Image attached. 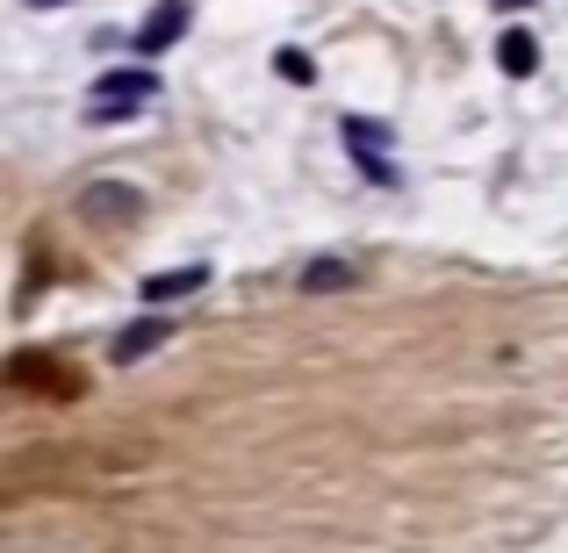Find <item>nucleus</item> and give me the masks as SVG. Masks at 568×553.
I'll list each match as a JSON object with an SVG mask.
<instances>
[{"mask_svg": "<svg viewBox=\"0 0 568 553\" xmlns=\"http://www.w3.org/2000/svg\"><path fill=\"white\" fill-rule=\"evenodd\" d=\"M187 22H194V8H187V0H159V8H152V22L138 29V51H166V43H181V37H187Z\"/></svg>", "mask_w": 568, "mask_h": 553, "instance_id": "obj_4", "label": "nucleus"}, {"mask_svg": "<svg viewBox=\"0 0 568 553\" xmlns=\"http://www.w3.org/2000/svg\"><path fill=\"white\" fill-rule=\"evenodd\" d=\"M338 137H346V152L367 166V181H382V187H396V173H388V158H382V144H388V130L375 123V115H338Z\"/></svg>", "mask_w": 568, "mask_h": 553, "instance_id": "obj_2", "label": "nucleus"}, {"mask_svg": "<svg viewBox=\"0 0 568 553\" xmlns=\"http://www.w3.org/2000/svg\"><path fill=\"white\" fill-rule=\"evenodd\" d=\"M274 72H281V80H295V86H310V80H317V65H310L303 51H281V58H274Z\"/></svg>", "mask_w": 568, "mask_h": 553, "instance_id": "obj_9", "label": "nucleus"}, {"mask_svg": "<svg viewBox=\"0 0 568 553\" xmlns=\"http://www.w3.org/2000/svg\"><path fill=\"white\" fill-rule=\"evenodd\" d=\"M87 216H94V223H130V216H138V208H144V194L138 187H123V181H101V187H87Z\"/></svg>", "mask_w": 568, "mask_h": 553, "instance_id": "obj_5", "label": "nucleus"}, {"mask_svg": "<svg viewBox=\"0 0 568 553\" xmlns=\"http://www.w3.org/2000/svg\"><path fill=\"white\" fill-rule=\"evenodd\" d=\"M194 288H209V266H173V274H152L138 295L152 309H166V303H181V295H194Z\"/></svg>", "mask_w": 568, "mask_h": 553, "instance_id": "obj_6", "label": "nucleus"}, {"mask_svg": "<svg viewBox=\"0 0 568 553\" xmlns=\"http://www.w3.org/2000/svg\"><path fill=\"white\" fill-rule=\"evenodd\" d=\"M353 280H361L353 259H310L303 266V295H338V288H353Z\"/></svg>", "mask_w": 568, "mask_h": 553, "instance_id": "obj_7", "label": "nucleus"}, {"mask_svg": "<svg viewBox=\"0 0 568 553\" xmlns=\"http://www.w3.org/2000/svg\"><path fill=\"white\" fill-rule=\"evenodd\" d=\"M29 8H51V0H29Z\"/></svg>", "mask_w": 568, "mask_h": 553, "instance_id": "obj_10", "label": "nucleus"}, {"mask_svg": "<svg viewBox=\"0 0 568 553\" xmlns=\"http://www.w3.org/2000/svg\"><path fill=\"white\" fill-rule=\"evenodd\" d=\"M152 94H159V72L115 65V72H101V80H94V115H130L138 101H152Z\"/></svg>", "mask_w": 568, "mask_h": 553, "instance_id": "obj_1", "label": "nucleus"}, {"mask_svg": "<svg viewBox=\"0 0 568 553\" xmlns=\"http://www.w3.org/2000/svg\"><path fill=\"white\" fill-rule=\"evenodd\" d=\"M497 58H504V72H511V80H526L532 65H540V43L526 37V29H504V43H497Z\"/></svg>", "mask_w": 568, "mask_h": 553, "instance_id": "obj_8", "label": "nucleus"}, {"mask_svg": "<svg viewBox=\"0 0 568 553\" xmlns=\"http://www.w3.org/2000/svg\"><path fill=\"white\" fill-rule=\"evenodd\" d=\"M504 8H518V0H504Z\"/></svg>", "mask_w": 568, "mask_h": 553, "instance_id": "obj_11", "label": "nucleus"}, {"mask_svg": "<svg viewBox=\"0 0 568 553\" xmlns=\"http://www.w3.org/2000/svg\"><path fill=\"white\" fill-rule=\"evenodd\" d=\"M159 346H173V317H138V324H123V331H115V346H109V360L115 367H138L144 352H159Z\"/></svg>", "mask_w": 568, "mask_h": 553, "instance_id": "obj_3", "label": "nucleus"}]
</instances>
